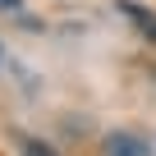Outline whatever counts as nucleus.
Segmentation results:
<instances>
[{"label": "nucleus", "instance_id": "obj_1", "mask_svg": "<svg viewBox=\"0 0 156 156\" xmlns=\"http://www.w3.org/2000/svg\"><path fill=\"white\" fill-rule=\"evenodd\" d=\"M101 156H151V147H147L138 133H106Z\"/></svg>", "mask_w": 156, "mask_h": 156}, {"label": "nucleus", "instance_id": "obj_2", "mask_svg": "<svg viewBox=\"0 0 156 156\" xmlns=\"http://www.w3.org/2000/svg\"><path fill=\"white\" fill-rule=\"evenodd\" d=\"M115 9H119L124 19H133V23H138L147 37H156V14H151L147 5H138V0H115Z\"/></svg>", "mask_w": 156, "mask_h": 156}, {"label": "nucleus", "instance_id": "obj_3", "mask_svg": "<svg viewBox=\"0 0 156 156\" xmlns=\"http://www.w3.org/2000/svg\"><path fill=\"white\" fill-rule=\"evenodd\" d=\"M23 156H55V147H46V142L28 138V142H23Z\"/></svg>", "mask_w": 156, "mask_h": 156}, {"label": "nucleus", "instance_id": "obj_4", "mask_svg": "<svg viewBox=\"0 0 156 156\" xmlns=\"http://www.w3.org/2000/svg\"><path fill=\"white\" fill-rule=\"evenodd\" d=\"M0 5H9V9H19V0H0Z\"/></svg>", "mask_w": 156, "mask_h": 156}, {"label": "nucleus", "instance_id": "obj_5", "mask_svg": "<svg viewBox=\"0 0 156 156\" xmlns=\"http://www.w3.org/2000/svg\"><path fill=\"white\" fill-rule=\"evenodd\" d=\"M0 64H5V46H0Z\"/></svg>", "mask_w": 156, "mask_h": 156}]
</instances>
